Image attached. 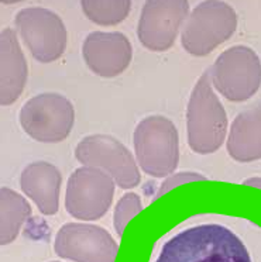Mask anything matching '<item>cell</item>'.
Wrapping results in <instances>:
<instances>
[{
	"label": "cell",
	"mask_w": 261,
	"mask_h": 262,
	"mask_svg": "<svg viewBox=\"0 0 261 262\" xmlns=\"http://www.w3.org/2000/svg\"><path fill=\"white\" fill-rule=\"evenodd\" d=\"M154 262H251V258L230 228L199 224L165 241Z\"/></svg>",
	"instance_id": "obj_1"
},
{
	"label": "cell",
	"mask_w": 261,
	"mask_h": 262,
	"mask_svg": "<svg viewBox=\"0 0 261 262\" xmlns=\"http://www.w3.org/2000/svg\"><path fill=\"white\" fill-rule=\"evenodd\" d=\"M187 131L189 147L200 155L216 152L226 140L227 114L213 92L209 71L193 88L188 103Z\"/></svg>",
	"instance_id": "obj_2"
},
{
	"label": "cell",
	"mask_w": 261,
	"mask_h": 262,
	"mask_svg": "<svg viewBox=\"0 0 261 262\" xmlns=\"http://www.w3.org/2000/svg\"><path fill=\"white\" fill-rule=\"evenodd\" d=\"M134 151L138 165L147 175L170 177L179 161V138L174 123L163 116L142 120L134 130Z\"/></svg>",
	"instance_id": "obj_3"
},
{
	"label": "cell",
	"mask_w": 261,
	"mask_h": 262,
	"mask_svg": "<svg viewBox=\"0 0 261 262\" xmlns=\"http://www.w3.org/2000/svg\"><path fill=\"white\" fill-rule=\"evenodd\" d=\"M237 16L225 2H202L182 26L181 42L185 51L204 57L227 41L236 31Z\"/></svg>",
	"instance_id": "obj_4"
},
{
	"label": "cell",
	"mask_w": 261,
	"mask_h": 262,
	"mask_svg": "<svg viewBox=\"0 0 261 262\" xmlns=\"http://www.w3.org/2000/svg\"><path fill=\"white\" fill-rule=\"evenodd\" d=\"M209 75L222 96L230 102H246L260 89V57L249 47L234 46L216 58Z\"/></svg>",
	"instance_id": "obj_5"
},
{
	"label": "cell",
	"mask_w": 261,
	"mask_h": 262,
	"mask_svg": "<svg viewBox=\"0 0 261 262\" xmlns=\"http://www.w3.org/2000/svg\"><path fill=\"white\" fill-rule=\"evenodd\" d=\"M75 110L67 97L41 93L24 103L20 124L30 137L40 143H61L74 127Z\"/></svg>",
	"instance_id": "obj_6"
},
{
	"label": "cell",
	"mask_w": 261,
	"mask_h": 262,
	"mask_svg": "<svg viewBox=\"0 0 261 262\" xmlns=\"http://www.w3.org/2000/svg\"><path fill=\"white\" fill-rule=\"evenodd\" d=\"M75 157L84 166L105 172L122 189L136 188L142 179L133 154L106 134H92L84 138L76 145Z\"/></svg>",
	"instance_id": "obj_7"
},
{
	"label": "cell",
	"mask_w": 261,
	"mask_h": 262,
	"mask_svg": "<svg viewBox=\"0 0 261 262\" xmlns=\"http://www.w3.org/2000/svg\"><path fill=\"white\" fill-rule=\"evenodd\" d=\"M114 181L92 166L72 172L67 183L65 207L75 219L92 222L108 213L113 202Z\"/></svg>",
	"instance_id": "obj_8"
},
{
	"label": "cell",
	"mask_w": 261,
	"mask_h": 262,
	"mask_svg": "<svg viewBox=\"0 0 261 262\" xmlns=\"http://www.w3.org/2000/svg\"><path fill=\"white\" fill-rule=\"evenodd\" d=\"M14 23L38 62H54L65 51L67 29L57 13L44 7H27L16 14Z\"/></svg>",
	"instance_id": "obj_9"
},
{
	"label": "cell",
	"mask_w": 261,
	"mask_h": 262,
	"mask_svg": "<svg viewBox=\"0 0 261 262\" xmlns=\"http://www.w3.org/2000/svg\"><path fill=\"white\" fill-rule=\"evenodd\" d=\"M54 250L58 256L75 262H114L119 245L103 227L68 223L58 230Z\"/></svg>",
	"instance_id": "obj_10"
},
{
	"label": "cell",
	"mask_w": 261,
	"mask_h": 262,
	"mask_svg": "<svg viewBox=\"0 0 261 262\" xmlns=\"http://www.w3.org/2000/svg\"><path fill=\"white\" fill-rule=\"evenodd\" d=\"M188 14L189 3L185 0H150L138 20V40L151 51L170 50Z\"/></svg>",
	"instance_id": "obj_11"
},
{
	"label": "cell",
	"mask_w": 261,
	"mask_h": 262,
	"mask_svg": "<svg viewBox=\"0 0 261 262\" xmlns=\"http://www.w3.org/2000/svg\"><path fill=\"white\" fill-rule=\"evenodd\" d=\"M82 55L93 74L114 78L130 65L133 48L129 38L119 31H93L84 41Z\"/></svg>",
	"instance_id": "obj_12"
},
{
	"label": "cell",
	"mask_w": 261,
	"mask_h": 262,
	"mask_svg": "<svg viewBox=\"0 0 261 262\" xmlns=\"http://www.w3.org/2000/svg\"><path fill=\"white\" fill-rule=\"evenodd\" d=\"M29 67L16 31H0V106H10L22 95Z\"/></svg>",
	"instance_id": "obj_13"
},
{
	"label": "cell",
	"mask_w": 261,
	"mask_h": 262,
	"mask_svg": "<svg viewBox=\"0 0 261 262\" xmlns=\"http://www.w3.org/2000/svg\"><path fill=\"white\" fill-rule=\"evenodd\" d=\"M61 182L63 177L57 166L44 161L27 165L20 177L23 192L46 216H54L58 211Z\"/></svg>",
	"instance_id": "obj_14"
},
{
	"label": "cell",
	"mask_w": 261,
	"mask_h": 262,
	"mask_svg": "<svg viewBox=\"0 0 261 262\" xmlns=\"http://www.w3.org/2000/svg\"><path fill=\"white\" fill-rule=\"evenodd\" d=\"M226 147L237 162L261 160V99L233 120Z\"/></svg>",
	"instance_id": "obj_15"
},
{
	"label": "cell",
	"mask_w": 261,
	"mask_h": 262,
	"mask_svg": "<svg viewBox=\"0 0 261 262\" xmlns=\"http://www.w3.org/2000/svg\"><path fill=\"white\" fill-rule=\"evenodd\" d=\"M31 216V206L24 196L10 188H0V245L17 238Z\"/></svg>",
	"instance_id": "obj_16"
},
{
	"label": "cell",
	"mask_w": 261,
	"mask_h": 262,
	"mask_svg": "<svg viewBox=\"0 0 261 262\" xmlns=\"http://www.w3.org/2000/svg\"><path fill=\"white\" fill-rule=\"evenodd\" d=\"M81 5L86 17L99 26H116L122 23L129 16L131 9V2L129 0H84Z\"/></svg>",
	"instance_id": "obj_17"
},
{
	"label": "cell",
	"mask_w": 261,
	"mask_h": 262,
	"mask_svg": "<svg viewBox=\"0 0 261 262\" xmlns=\"http://www.w3.org/2000/svg\"><path fill=\"white\" fill-rule=\"evenodd\" d=\"M142 210V199L137 193H126L117 202V205L114 207L113 224L116 233L119 234L120 237L123 235V231H125L126 226L129 224V222L133 217H136Z\"/></svg>",
	"instance_id": "obj_18"
},
{
	"label": "cell",
	"mask_w": 261,
	"mask_h": 262,
	"mask_svg": "<svg viewBox=\"0 0 261 262\" xmlns=\"http://www.w3.org/2000/svg\"><path fill=\"white\" fill-rule=\"evenodd\" d=\"M205 179L206 178L204 175H199L196 172H178V173H174V175L168 177L164 182L161 183L158 193H157L155 198L164 196L167 192H170L171 189L176 188V186H181L184 183L195 182V181H205Z\"/></svg>",
	"instance_id": "obj_19"
},
{
	"label": "cell",
	"mask_w": 261,
	"mask_h": 262,
	"mask_svg": "<svg viewBox=\"0 0 261 262\" xmlns=\"http://www.w3.org/2000/svg\"><path fill=\"white\" fill-rule=\"evenodd\" d=\"M243 185L246 186H253V188L261 189V178H250V179H246L243 182Z\"/></svg>",
	"instance_id": "obj_20"
},
{
	"label": "cell",
	"mask_w": 261,
	"mask_h": 262,
	"mask_svg": "<svg viewBox=\"0 0 261 262\" xmlns=\"http://www.w3.org/2000/svg\"><path fill=\"white\" fill-rule=\"evenodd\" d=\"M52 262H58V261H52Z\"/></svg>",
	"instance_id": "obj_21"
}]
</instances>
